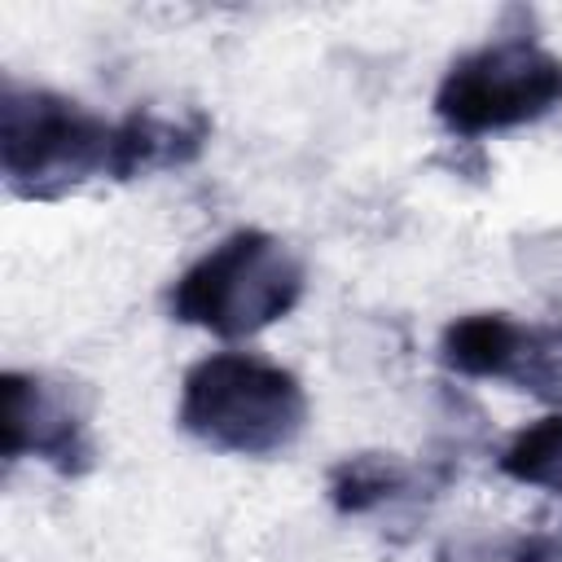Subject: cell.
I'll return each instance as SVG.
<instances>
[{
    "label": "cell",
    "mask_w": 562,
    "mask_h": 562,
    "mask_svg": "<svg viewBox=\"0 0 562 562\" xmlns=\"http://www.w3.org/2000/svg\"><path fill=\"white\" fill-rule=\"evenodd\" d=\"M522 474L544 479V483H562V426H549L531 439H522Z\"/></svg>",
    "instance_id": "obj_4"
},
{
    "label": "cell",
    "mask_w": 562,
    "mask_h": 562,
    "mask_svg": "<svg viewBox=\"0 0 562 562\" xmlns=\"http://www.w3.org/2000/svg\"><path fill=\"white\" fill-rule=\"evenodd\" d=\"M184 417L215 443L228 448H272L285 443L299 426V391L285 373L255 364V360H211L189 378Z\"/></svg>",
    "instance_id": "obj_1"
},
{
    "label": "cell",
    "mask_w": 562,
    "mask_h": 562,
    "mask_svg": "<svg viewBox=\"0 0 562 562\" xmlns=\"http://www.w3.org/2000/svg\"><path fill=\"white\" fill-rule=\"evenodd\" d=\"M562 92V66L527 44H501L461 61L443 88V114L461 127H496L544 110Z\"/></svg>",
    "instance_id": "obj_3"
},
{
    "label": "cell",
    "mask_w": 562,
    "mask_h": 562,
    "mask_svg": "<svg viewBox=\"0 0 562 562\" xmlns=\"http://www.w3.org/2000/svg\"><path fill=\"white\" fill-rule=\"evenodd\" d=\"M294 285H299V272L277 241L237 237L220 246L198 272L184 277L180 307L215 329L237 334L285 312Z\"/></svg>",
    "instance_id": "obj_2"
}]
</instances>
